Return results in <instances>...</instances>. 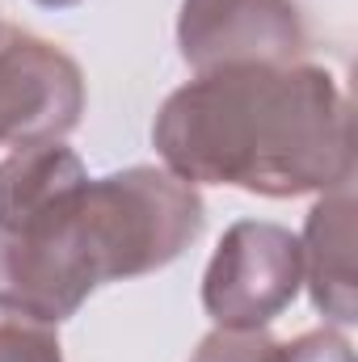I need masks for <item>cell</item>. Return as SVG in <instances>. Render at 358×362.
<instances>
[{"instance_id":"cell-1","label":"cell","mask_w":358,"mask_h":362,"mask_svg":"<svg viewBox=\"0 0 358 362\" xmlns=\"http://www.w3.org/2000/svg\"><path fill=\"white\" fill-rule=\"evenodd\" d=\"M198 185L156 165L89 177L64 144L0 160V282L64 325L97 286L173 266L202 236Z\"/></svg>"},{"instance_id":"cell-2","label":"cell","mask_w":358,"mask_h":362,"mask_svg":"<svg viewBox=\"0 0 358 362\" xmlns=\"http://www.w3.org/2000/svg\"><path fill=\"white\" fill-rule=\"evenodd\" d=\"M152 144L190 185L304 198L354 181L350 101L329 68H219L165 97Z\"/></svg>"},{"instance_id":"cell-3","label":"cell","mask_w":358,"mask_h":362,"mask_svg":"<svg viewBox=\"0 0 358 362\" xmlns=\"http://www.w3.org/2000/svg\"><path fill=\"white\" fill-rule=\"evenodd\" d=\"M304 286L299 236L270 219L232 223L202 274V308L215 329H266Z\"/></svg>"},{"instance_id":"cell-4","label":"cell","mask_w":358,"mask_h":362,"mask_svg":"<svg viewBox=\"0 0 358 362\" xmlns=\"http://www.w3.org/2000/svg\"><path fill=\"white\" fill-rule=\"evenodd\" d=\"M85 114L81 64L17 25H0V148L64 144Z\"/></svg>"},{"instance_id":"cell-5","label":"cell","mask_w":358,"mask_h":362,"mask_svg":"<svg viewBox=\"0 0 358 362\" xmlns=\"http://www.w3.org/2000/svg\"><path fill=\"white\" fill-rule=\"evenodd\" d=\"M178 51L198 72L287 68L308 55V25L295 0H181Z\"/></svg>"},{"instance_id":"cell-6","label":"cell","mask_w":358,"mask_h":362,"mask_svg":"<svg viewBox=\"0 0 358 362\" xmlns=\"http://www.w3.org/2000/svg\"><path fill=\"white\" fill-rule=\"evenodd\" d=\"M354 181L333 185L308 211L299 236V266L312 308L333 325L358 320V282H354Z\"/></svg>"},{"instance_id":"cell-7","label":"cell","mask_w":358,"mask_h":362,"mask_svg":"<svg viewBox=\"0 0 358 362\" xmlns=\"http://www.w3.org/2000/svg\"><path fill=\"white\" fill-rule=\"evenodd\" d=\"M0 362H64L59 325L0 291Z\"/></svg>"},{"instance_id":"cell-8","label":"cell","mask_w":358,"mask_h":362,"mask_svg":"<svg viewBox=\"0 0 358 362\" xmlns=\"http://www.w3.org/2000/svg\"><path fill=\"white\" fill-rule=\"evenodd\" d=\"M262 362H354V350L337 329H312L291 341H270Z\"/></svg>"},{"instance_id":"cell-9","label":"cell","mask_w":358,"mask_h":362,"mask_svg":"<svg viewBox=\"0 0 358 362\" xmlns=\"http://www.w3.org/2000/svg\"><path fill=\"white\" fill-rule=\"evenodd\" d=\"M270 341L266 329H215L198 341L190 362H262Z\"/></svg>"},{"instance_id":"cell-10","label":"cell","mask_w":358,"mask_h":362,"mask_svg":"<svg viewBox=\"0 0 358 362\" xmlns=\"http://www.w3.org/2000/svg\"><path fill=\"white\" fill-rule=\"evenodd\" d=\"M34 4H42V8H55V13H59V8H76L81 0H34Z\"/></svg>"}]
</instances>
